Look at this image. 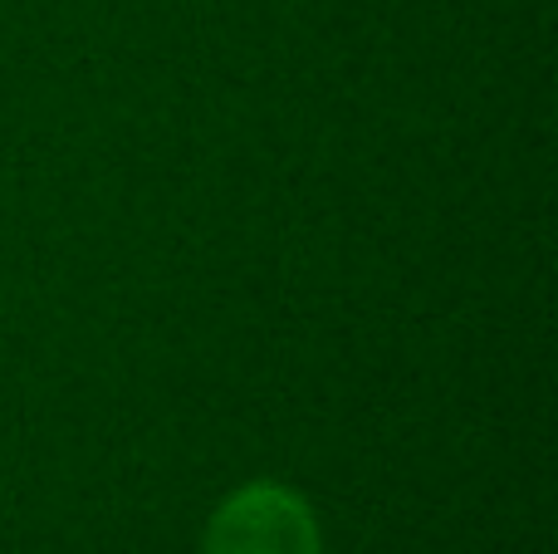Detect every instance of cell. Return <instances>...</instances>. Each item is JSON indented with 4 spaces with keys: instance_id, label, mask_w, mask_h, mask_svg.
Listing matches in <instances>:
<instances>
[{
    "instance_id": "6da1fadb",
    "label": "cell",
    "mask_w": 558,
    "mask_h": 554,
    "mask_svg": "<svg viewBox=\"0 0 558 554\" xmlns=\"http://www.w3.org/2000/svg\"><path fill=\"white\" fill-rule=\"evenodd\" d=\"M206 554H324V540L299 491L279 481H251L211 516Z\"/></svg>"
}]
</instances>
